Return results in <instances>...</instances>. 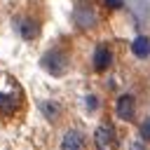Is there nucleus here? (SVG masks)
I'll return each instance as SVG.
<instances>
[{
  "label": "nucleus",
  "instance_id": "nucleus-1",
  "mask_svg": "<svg viewBox=\"0 0 150 150\" xmlns=\"http://www.w3.org/2000/svg\"><path fill=\"white\" fill-rule=\"evenodd\" d=\"M28 112V96L12 73H0V124H19Z\"/></svg>",
  "mask_w": 150,
  "mask_h": 150
},
{
  "label": "nucleus",
  "instance_id": "nucleus-2",
  "mask_svg": "<svg viewBox=\"0 0 150 150\" xmlns=\"http://www.w3.org/2000/svg\"><path fill=\"white\" fill-rule=\"evenodd\" d=\"M42 21H45V9H42V2H38L14 16V28L23 40H35L42 30Z\"/></svg>",
  "mask_w": 150,
  "mask_h": 150
},
{
  "label": "nucleus",
  "instance_id": "nucleus-3",
  "mask_svg": "<svg viewBox=\"0 0 150 150\" xmlns=\"http://www.w3.org/2000/svg\"><path fill=\"white\" fill-rule=\"evenodd\" d=\"M40 66H42V70H47V73L54 75V77L66 75V73L70 70V47H68L66 42L52 45V47L42 54Z\"/></svg>",
  "mask_w": 150,
  "mask_h": 150
},
{
  "label": "nucleus",
  "instance_id": "nucleus-4",
  "mask_svg": "<svg viewBox=\"0 0 150 150\" xmlns=\"http://www.w3.org/2000/svg\"><path fill=\"white\" fill-rule=\"evenodd\" d=\"M73 21L77 23V28L82 30H94L101 21L98 16V9L91 0H77L75 7H73Z\"/></svg>",
  "mask_w": 150,
  "mask_h": 150
},
{
  "label": "nucleus",
  "instance_id": "nucleus-5",
  "mask_svg": "<svg viewBox=\"0 0 150 150\" xmlns=\"http://www.w3.org/2000/svg\"><path fill=\"white\" fill-rule=\"evenodd\" d=\"M112 61H115V54H112L110 45L108 42H98L94 54H91V68L96 73H105V70H110Z\"/></svg>",
  "mask_w": 150,
  "mask_h": 150
},
{
  "label": "nucleus",
  "instance_id": "nucleus-6",
  "mask_svg": "<svg viewBox=\"0 0 150 150\" xmlns=\"http://www.w3.org/2000/svg\"><path fill=\"white\" fill-rule=\"evenodd\" d=\"M59 150H87V136H84L80 129L70 127V129H66V131L61 134Z\"/></svg>",
  "mask_w": 150,
  "mask_h": 150
},
{
  "label": "nucleus",
  "instance_id": "nucleus-7",
  "mask_svg": "<svg viewBox=\"0 0 150 150\" xmlns=\"http://www.w3.org/2000/svg\"><path fill=\"white\" fill-rule=\"evenodd\" d=\"M94 148L96 150H115V129L108 122H101L94 129Z\"/></svg>",
  "mask_w": 150,
  "mask_h": 150
},
{
  "label": "nucleus",
  "instance_id": "nucleus-8",
  "mask_svg": "<svg viewBox=\"0 0 150 150\" xmlns=\"http://www.w3.org/2000/svg\"><path fill=\"white\" fill-rule=\"evenodd\" d=\"M115 112H117V117L122 122H131L136 117V101H134V96L131 94H122L117 98V103H115Z\"/></svg>",
  "mask_w": 150,
  "mask_h": 150
},
{
  "label": "nucleus",
  "instance_id": "nucleus-9",
  "mask_svg": "<svg viewBox=\"0 0 150 150\" xmlns=\"http://www.w3.org/2000/svg\"><path fill=\"white\" fill-rule=\"evenodd\" d=\"M40 110H42V115L49 120V122H61V117H63V108L56 103V101H40Z\"/></svg>",
  "mask_w": 150,
  "mask_h": 150
},
{
  "label": "nucleus",
  "instance_id": "nucleus-10",
  "mask_svg": "<svg viewBox=\"0 0 150 150\" xmlns=\"http://www.w3.org/2000/svg\"><path fill=\"white\" fill-rule=\"evenodd\" d=\"M131 52H134L136 59H145V56L150 54V40H148L145 35H138V38L131 42Z\"/></svg>",
  "mask_w": 150,
  "mask_h": 150
},
{
  "label": "nucleus",
  "instance_id": "nucleus-11",
  "mask_svg": "<svg viewBox=\"0 0 150 150\" xmlns=\"http://www.w3.org/2000/svg\"><path fill=\"white\" fill-rule=\"evenodd\" d=\"M141 138L150 143V117H145L143 124H141Z\"/></svg>",
  "mask_w": 150,
  "mask_h": 150
},
{
  "label": "nucleus",
  "instance_id": "nucleus-12",
  "mask_svg": "<svg viewBox=\"0 0 150 150\" xmlns=\"http://www.w3.org/2000/svg\"><path fill=\"white\" fill-rule=\"evenodd\" d=\"M103 5L110 9H120V7H124V0H103Z\"/></svg>",
  "mask_w": 150,
  "mask_h": 150
}]
</instances>
